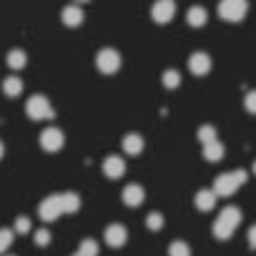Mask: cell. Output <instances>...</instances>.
<instances>
[{
  "label": "cell",
  "instance_id": "obj_1",
  "mask_svg": "<svg viewBox=\"0 0 256 256\" xmlns=\"http://www.w3.org/2000/svg\"><path fill=\"white\" fill-rule=\"evenodd\" d=\"M248 13V0H221L218 3V16L228 23L244 20Z\"/></svg>",
  "mask_w": 256,
  "mask_h": 256
},
{
  "label": "cell",
  "instance_id": "obj_2",
  "mask_svg": "<svg viewBox=\"0 0 256 256\" xmlns=\"http://www.w3.org/2000/svg\"><path fill=\"white\" fill-rule=\"evenodd\" d=\"M26 113L33 120H50L53 118V106H50V100L46 96H33L26 103Z\"/></svg>",
  "mask_w": 256,
  "mask_h": 256
},
{
  "label": "cell",
  "instance_id": "obj_3",
  "mask_svg": "<svg viewBox=\"0 0 256 256\" xmlns=\"http://www.w3.org/2000/svg\"><path fill=\"white\" fill-rule=\"evenodd\" d=\"M96 68H98L100 73H106V76L116 73V70L120 68V53L113 50V48L98 50V56H96Z\"/></svg>",
  "mask_w": 256,
  "mask_h": 256
},
{
  "label": "cell",
  "instance_id": "obj_4",
  "mask_svg": "<svg viewBox=\"0 0 256 256\" xmlns=\"http://www.w3.org/2000/svg\"><path fill=\"white\" fill-rule=\"evenodd\" d=\"M174 16H176V3H174V0H156V3L151 6V18H154L158 26L171 23Z\"/></svg>",
  "mask_w": 256,
  "mask_h": 256
},
{
  "label": "cell",
  "instance_id": "obj_5",
  "mask_svg": "<svg viewBox=\"0 0 256 256\" xmlns=\"http://www.w3.org/2000/svg\"><path fill=\"white\" fill-rule=\"evenodd\" d=\"M63 144H66V138H63V131H60V128H46V131L40 134V148L48 151V154L60 151Z\"/></svg>",
  "mask_w": 256,
  "mask_h": 256
},
{
  "label": "cell",
  "instance_id": "obj_6",
  "mask_svg": "<svg viewBox=\"0 0 256 256\" xmlns=\"http://www.w3.org/2000/svg\"><path fill=\"white\" fill-rule=\"evenodd\" d=\"M38 216H40L43 221H56L58 216H63L60 194H58V196H48V198H43L40 206H38Z\"/></svg>",
  "mask_w": 256,
  "mask_h": 256
},
{
  "label": "cell",
  "instance_id": "obj_7",
  "mask_svg": "<svg viewBox=\"0 0 256 256\" xmlns=\"http://www.w3.org/2000/svg\"><path fill=\"white\" fill-rule=\"evenodd\" d=\"M238 186H241V184H238V178H236L234 171H231V174H218L216 181H214V191H216V196H231Z\"/></svg>",
  "mask_w": 256,
  "mask_h": 256
},
{
  "label": "cell",
  "instance_id": "obj_8",
  "mask_svg": "<svg viewBox=\"0 0 256 256\" xmlns=\"http://www.w3.org/2000/svg\"><path fill=\"white\" fill-rule=\"evenodd\" d=\"M103 238H106V244H108L110 248H120V246L128 241V231H126L123 224H110V226L106 228Z\"/></svg>",
  "mask_w": 256,
  "mask_h": 256
},
{
  "label": "cell",
  "instance_id": "obj_9",
  "mask_svg": "<svg viewBox=\"0 0 256 256\" xmlns=\"http://www.w3.org/2000/svg\"><path fill=\"white\" fill-rule=\"evenodd\" d=\"M103 174H106L108 178H120V176L126 174V161H123L120 156H116V154L106 156V161H103Z\"/></svg>",
  "mask_w": 256,
  "mask_h": 256
},
{
  "label": "cell",
  "instance_id": "obj_10",
  "mask_svg": "<svg viewBox=\"0 0 256 256\" xmlns=\"http://www.w3.org/2000/svg\"><path fill=\"white\" fill-rule=\"evenodd\" d=\"M188 70H191L194 76H198V78L206 76V73L211 70V58H208L206 53H201V50L194 53V56L188 58Z\"/></svg>",
  "mask_w": 256,
  "mask_h": 256
},
{
  "label": "cell",
  "instance_id": "obj_11",
  "mask_svg": "<svg viewBox=\"0 0 256 256\" xmlns=\"http://www.w3.org/2000/svg\"><path fill=\"white\" fill-rule=\"evenodd\" d=\"M83 8L80 6H66L63 8V13H60V20H63V26H68V28H78L80 23H83Z\"/></svg>",
  "mask_w": 256,
  "mask_h": 256
},
{
  "label": "cell",
  "instance_id": "obj_12",
  "mask_svg": "<svg viewBox=\"0 0 256 256\" xmlns=\"http://www.w3.org/2000/svg\"><path fill=\"white\" fill-rule=\"evenodd\" d=\"M144 196H146V191L138 184H128L123 188V204L126 206H141L144 204Z\"/></svg>",
  "mask_w": 256,
  "mask_h": 256
},
{
  "label": "cell",
  "instance_id": "obj_13",
  "mask_svg": "<svg viewBox=\"0 0 256 256\" xmlns=\"http://www.w3.org/2000/svg\"><path fill=\"white\" fill-rule=\"evenodd\" d=\"M186 20H188L191 28H204L206 20H208V13H206L204 6H191L188 13H186Z\"/></svg>",
  "mask_w": 256,
  "mask_h": 256
},
{
  "label": "cell",
  "instance_id": "obj_14",
  "mask_svg": "<svg viewBox=\"0 0 256 256\" xmlns=\"http://www.w3.org/2000/svg\"><path fill=\"white\" fill-rule=\"evenodd\" d=\"M216 191L214 188H204V191H198L196 194V208L198 211H211L214 206H216Z\"/></svg>",
  "mask_w": 256,
  "mask_h": 256
},
{
  "label": "cell",
  "instance_id": "obj_15",
  "mask_svg": "<svg viewBox=\"0 0 256 256\" xmlns=\"http://www.w3.org/2000/svg\"><path fill=\"white\" fill-rule=\"evenodd\" d=\"M123 151H126L128 156H138V154L144 151V136H138V134H126V138H123Z\"/></svg>",
  "mask_w": 256,
  "mask_h": 256
},
{
  "label": "cell",
  "instance_id": "obj_16",
  "mask_svg": "<svg viewBox=\"0 0 256 256\" xmlns=\"http://www.w3.org/2000/svg\"><path fill=\"white\" fill-rule=\"evenodd\" d=\"M6 63H8V68H13V70H20V68H26V66H28V56H26V50H20V48H13V50L6 56Z\"/></svg>",
  "mask_w": 256,
  "mask_h": 256
},
{
  "label": "cell",
  "instance_id": "obj_17",
  "mask_svg": "<svg viewBox=\"0 0 256 256\" xmlns=\"http://www.w3.org/2000/svg\"><path fill=\"white\" fill-rule=\"evenodd\" d=\"M3 93H6L8 98H18V96L23 93V80H20L18 76H8V78L3 80Z\"/></svg>",
  "mask_w": 256,
  "mask_h": 256
},
{
  "label": "cell",
  "instance_id": "obj_18",
  "mask_svg": "<svg viewBox=\"0 0 256 256\" xmlns=\"http://www.w3.org/2000/svg\"><path fill=\"white\" fill-rule=\"evenodd\" d=\"M60 206H63V214H76L80 208V196L73 191H66L60 194Z\"/></svg>",
  "mask_w": 256,
  "mask_h": 256
},
{
  "label": "cell",
  "instance_id": "obj_19",
  "mask_svg": "<svg viewBox=\"0 0 256 256\" xmlns=\"http://www.w3.org/2000/svg\"><path fill=\"white\" fill-rule=\"evenodd\" d=\"M218 221H224V224H228L231 228H236V226L241 224V211H238L236 206H226V208L218 214Z\"/></svg>",
  "mask_w": 256,
  "mask_h": 256
},
{
  "label": "cell",
  "instance_id": "obj_20",
  "mask_svg": "<svg viewBox=\"0 0 256 256\" xmlns=\"http://www.w3.org/2000/svg\"><path fill=\"white\" fill-rule=\"evenodd\" d=\"M224 154H226V148H224L221 141H214V144L204 146V158H206V161H221Z\"/></svg>",
  "mask_w": 256,
  "mask_h": 256
},
{
  "label": "cell",
  "instance_id": "obj_21",
  "mask_svg": "<svg viewBox=\"0 0 256 256\" xmlns=\"http://www.w3.org/2000/svg\"><path fill=\"white\" fill-rule=\"evenodd\" d=\"M196 138H198L204 146H208V144L218 141V134H216V128H214V126H201L198 131H196Z\"/></svg>",
  "mask_w": 256,
  "mask_h": 256
},
{
  "label": "cell",
  "instance_id": "obj_22",
  "mask_svg": "<svg viewBox=\"0 0 256 256\" xmlns=\"http://www.w3.org/2000/svg\"><path fill=\"white\" fill-rule=\"evenodd\" d=\"M234 231H236V228H231L228 224H224V221H218V218L214 221V236H216V238L226 241V238H231V234H234Z\"/></svg>",
  "mask_w": 256,
  "mask_h": 256
},
{
  "label": "cell",
  "instance_id": "obj_23",
  "mask_svg": "<svg viewBox=\"0 0 256 256\" xmlns=\"http://www.w3.org/2000/svg\"><path fill=\"white\" fill-rule=\"evenodd\" d=\"M78 254L83 256H98V241L96 238H83L78 246Z\"/></svg>",
  "mask_w": 256,
  "mask_h": 256
},
{
  "label": "cell",
  "instance_id": "obj_24",
  "mask_svg": "<svg viewBox=\"0 0 256 256\" xmlns=\"http://www.w3.org/2000/svg\"><path fill=\"white\" fill-rule=\"evenodd\" d=\"M164 86H166V88H178V86H181V73H178L176 68H168V70L164 73Z\"/></svg>",
  "mask_w": 256,
  "mask_h": 256
},
{
  "label": "cell",
  "instance_id": "obj_25",
  "mask_svg": "<svg viewBox=\"0 0 256 256\" xmlns=\"http://www.w3.org/2000/svg\"><path fill=\"white\" fill-rule=\"evenodd\" d=\"M168 256H191V248L186 241H174L168 246Z\"/></svg>",
  "mask_w": 256,
  "mask_h": 256
},
{
  "label": "cell",
  "instance_id": "obj_26",
  "mask_svg": "<svg viewBox=\"0 0 256 256\" xmlns=\"http://www.w3.org/2000/svg\"><path fill=\"white\" fill-rule=\"evenodd\" d=\"M13 244V231L10 228H0V254H6Z\"/></svg>",
  "mask_w": 256,
  "mask_h": 256
},
{
  "label": "cell",
  "instance_id": "obj_27",
  "mask_svg": "<svg viewBox=\"0 0 256 256\" xmlns=\"http://www.w3.org/2000/svg\"><path fill=\"white\" fill-rule=\"evenodd\" d=\"M146 226H148L151 231H158V228L164 226V216H161L158 211H154V214H148V218H146Z\"/></svg>",
  "mask_w": 256,
  "mask_h": 256
},
{
  "label": "cell",
  "instance_id": "obj_28",
  "mask_svg": "<svg viewBox=\"0 0 256 256\" xmlns=\"http://www.w3.org/2000/svg\"><path fill=\"white\" fill-rule=\"evenodd\" d=\"M16 231L18 234H28L30 231V218L28 216H18L16 218Z\"/></svg>",
  "mask_w": 256,
  "mask_h": 256
},
{
  "label": "cell",
  "instance_id": "obj_29",
  "mask_svg": "<svg viewBox=\"0 0 256 256\" xmlns=\"http://www.w3.org/2000/svg\"><path fill=\"white\" fill-rule=\"evenodd\" d=\"M244 106H246V110H248V113H254V116H256V90H248V93H246Z\"/></svg>",
  "mask_w": 256,
  "mask_h": 256
},
{
  "label": "cell",
  "instance_id": "obj_30",
  "mask_svg": "<svg viewBox=\"0 0 256 256\" xmlns=\"http://www.w3.org/2000/svg\"><path fill=\"white\" fill-rule=\"evenodd\" d=\"M36 244H38V246H48V244H50V231H48V228L36 231Z\"/></svg>",
  "mask_w": 256,
  "mask_h": 256
},
{
  "label": "cell",
  "instance_id": "obj_31",
  "mask_svg": "<svg viewBox=\"0 0 256 256\" xmlns=\"http://www.w3.org/2000/svg\"><path fill=\"white\" fill-rule=\"evenodd\" d=\"M246 238H248V246H251V248H256V224L248 228V236H246Z\"/></svg>",
  "mask_w": 256,
  "mask_h": 256
},
{
  "label": "cell",
  "instance_id": "obj_32",
  "mask_svg": "<svg viewBox=\"0 0 256 256\" xmlns=\"http://www.w3.org/2000/svg\"><path fill=\"white\" fill-rule=\"evenodd\" d=\"M6 156V146H3V141H0V158Z\"/></svg>",
  "mask_w": 256,
  "mask_h": 256
},
{
  "label": "cell",
  "instance_id": "obj_33",
  "mask_svg": "<svg viewBox=\"0 0 256 256\" xmlns=\"http://www.w3.org/2000/svg\"><path fill=\"white\" fill-rule=\"evenodd\" d=\"M254 176H256V161H254Z\"/></svg>",
  "mask_w": 256,
  "mask_h": 256
},
{
  "label": "cell",
  "instance_id": "obj_34",
  "mask_svg": "<svg viewBox=\"0 0 256 256\" xmlns=\"http://www.w3.org/2000/svg\"><path fill=\"white\" fill-rule=\"evenodd\" d=\"M73 256H83V254H78V251H76V254H73Z\"/></svg>",
  "mask_w": 256,
  "mask_h": 256
},
{
  "label": "cell",
  "instance_id": "obj_35",
  "mask_svg": "<svg viewBox=\"0 0 256 256\" xmlns=\"http://www.w3.org/2000/svg\"><path fill=\"white\" fill-rule=\"evenodd\" d=\"M76 3H86V0H76Z\"/></svg>",
  "mask_w": 256,
  "mask_h": 256
}]
</instances>
